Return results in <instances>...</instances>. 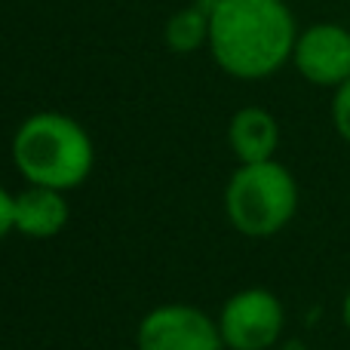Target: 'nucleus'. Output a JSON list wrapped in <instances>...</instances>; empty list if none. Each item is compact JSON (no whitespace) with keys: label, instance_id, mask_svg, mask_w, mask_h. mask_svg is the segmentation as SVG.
I'll return each instance as SVG.
<instances>
[{"label":"nucleus","instance_id":"f257e3e1","mask_svg":"<svg viewBox=\"0 0 350 350\" xmlns=\"http://www.w3.org/2000/svg\"><path fill=\"white\" fill-rule=\"evenodd\" d=\"M298 40L286 0H215L209 12V53L237 80H265L292 62Z\"/></svg>","mask_w":350,"mask_h":350},{"label":"nucleus","instance_id":"f03ea898","mask_svg":"<svg viewBox=\"0 0 350 350\" xmlns=\"http://www.w3.org/2000/svg\"><path fill=\"white\" fill-rule=\"evenodd\" d=\"M12 163L28 185L74 191L90 178L96 148L77 120L59 111H40L12 135Z\"/></svg>","mask_w":350,"mask_h":350},{"label":"nucleus","instance_id":"7ed1b4c3","mask_svg":"<svg viewBox=\"0 0 350 350\" xmlns=\"http://www.w3.org/2000/svg\"><path fill=\"white\" fill-rule=\"evenodd\" d=\"M228 218L243 237H273L295 218L298 185L295 175L277 160L240 163L224 191Z\"/></svg>","mask_w":350,"mask_h":350},{"label":"nucleus","instance_id":"20e7f679","mask_svg":"<svg viewBox=\"0 0 350 350\" xmlns=\"http://www.w3.org/2000/svg\"><path fill=\"white\" fill-rule=\"evenodd\" d=\"M283 304L267 289H243L230 295L218 317V332L230 350H267L283 335Z\"/></svg>","mask_w":350,"mask_h":350},{"label":"nucleus","instance_id":"39448f33","mask_svg":"<svg viewBox=\"0 0 350 350\" xmlns=\"http://www.w3.org/2000/svg\"><path fill=\"white\" fill-rule=\"evenodd\" d=\"M139 350H221L218 323L191 304H163L139 323Z\"/></svg>","mask_w":350,"mask_h":350},{"label":"nucleus","instance_id":"423d86ee","mask_svg":"<svg viewBox=\"0 0 350 350\" xmlns=\"http://www.w3.org/2000/svg\"><path fill=\"white\" fill-rule=\"evenodd\" d=\"M292 65L308 83L338 90L350 80V28L338 22H317L295 40Z\"/></svg>","mask_w":350,"mask_h":350},{"label":"nucleus","instance_id":"0eeeda50","mask_svg":"<svg viewBox=\"0 0 350 350\" xmlns=\"http://www.w3.org/2000/svg\"><path fill=\"white\" fill-rule=\"evenodd\" d=\"M68 203L65 191L28 185L22 193H16V230L31 240H49L62 234L68 224Z\"/></svg>","mask_w":350,"mask_h":350},{"label":"nucleus","instance_id":"6e6552de","mask_svg":"<svg viewBox=\"0 0 350 350\" xmlns=\"http://www.w3.org/2000/svg\"><path fill=\"white\" fill-rule=\"evenodd\" d=\"M228 142L240 163H265V160H273V154H277L280 126L271 111L240 108L230 117Z\"/></svg>","mask_w":350,"mask_h":350},{"label":"nucleus","instance_id":"1a4fd4ad","mask_svg":"<svg viewBox=\"0 0 350 350\" xmlns=\"http://www.w3.org/2000/svg\"><path fill=\"white\" fill-rule=\"evenodd\" d=\"M203 43H209V12L203 6L178 10L166 22V46L172 53H193Z\"/></svg>","mask_w":350,"mask_h":350},{"label":"nucleus","instance_id":"9d476101","mask_svg":"<svg viewBox=\"0 0 350 350\" xmlns=\"http://www.w3.org/2000/svg\"><path fill=\"white\" fill-rule=\"evenodd\" d=\"M332 123H335V133L350 145V80L341 83L332 96Z\"/></svg>","mask_w":350,"mask_h":350},{"label":"nucleus","instance_id":"9b49d317","mask_svg":"<svg viewBox=\"0 0 350 350\" xmlns=\"http://www.w3.org/2000/svg\"><path fill=\"white\" fill-rule=\"evenodd\" d=\"M16 230V197L6 187H0V240Z\"/></svg>","mask_w":350,"mask_h":350},{"label":"nucleus","instance_id":"f8f14e48","mask_svg":"<svg viewBox=\"0 0 350 350\" xmlns=\"http://www.w3.org/2000/svg\"><path fill=\"white\" fill-rule=\"evenodd\" d=\"M341 320H345V329L350 332V292L345 295V301H341Z\"/></svg>","mask_w":350,"mask_h":350}]
</instances>
